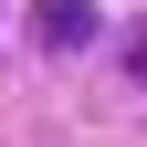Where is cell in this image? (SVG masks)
<instances>
[{
  "mask_svg": "<svg viewBox=\"0 0 147 147\" xmlns=\"http://www.w3.org/2000/svg\"><path fill=\"white\" fill-rule=\"evenodd\" d=\"M32 42H42V53L95 42V0H32Z\"/></svg>",
  "mask_w": 147,
  "mask_h": 147,
  "instance_id": "1",
  "label": "cell"
}]
</instances>
